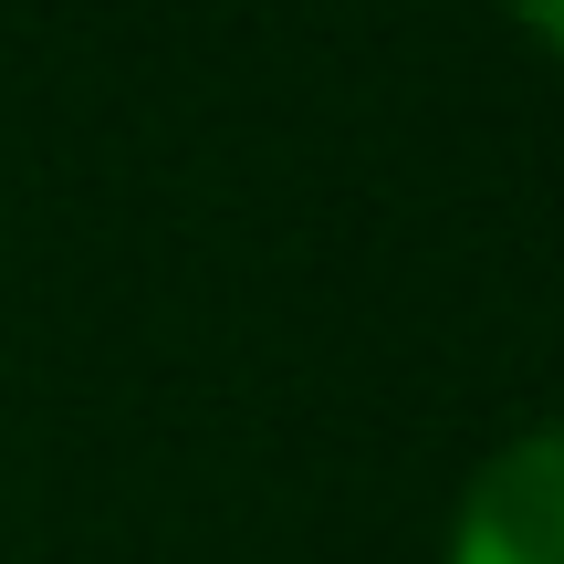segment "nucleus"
<instances>
[{"label": "nucleus", "instance_id": "f257e3e1", "mask_svg": "<svg viewBox=\"0 0 564 564\" xmlns=\"http://www.w3.org/2000/svg\"><path fill=\"white\" fill-rule=\"evenodd\" d=\"M449 564H564V419L502 440L449 512Z\"/></svg>", "mask_w": 564, "mask_h": 564}, {"label": "nucleus", "instance_id": "f03ea898", "mask_svg": "<svg viewBox=\"0 0 564 564\" xmlns=\"http://www.w3.org/2000/svg\"><path fill=\"white\" fill-rule=\"evenodd\" d=\"M502 11H512V21H523V32H533V42H554V53H564V0H502Z\"/></svg>", "mask_w": 564, "mask_h": 564}]
</instances>
